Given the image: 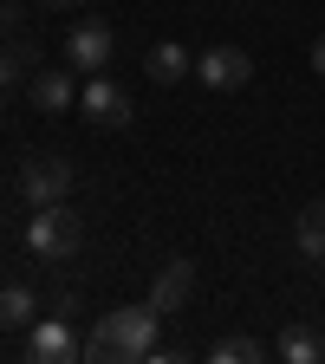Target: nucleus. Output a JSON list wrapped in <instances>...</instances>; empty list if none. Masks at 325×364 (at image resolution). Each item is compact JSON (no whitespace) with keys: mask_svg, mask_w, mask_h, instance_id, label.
<instances>
[{"mask_svg":"<svg viewBox=\"0 0 325 364\" xmlns=\"http://www.w3.org/2000/svg\"><path fill=\"white\" fill-rule=\"evenodd\" d=\"M156 326H163V312H156L150 299H144V306H117V312H105L98 326H91L85 358H91V364H137V358L156 351Z\"/></svg>","mask_w":325,"mask_h":364,"instance_id":"1","label":"nucleus"},{"mask_svg":"<svg viewBox=\"0 0 325 364\" xmlns=\"http://www.w3.org/2000/svg\"><path fill=\"white\" fill-rule=\"evenodd\" d=\"M78 241H85V228H78V215H72L65 202H46V208H33V221H26V254H33V260H46V267H65V260L78 254Z\"/></svg>","mask_w":325,"mask_h":364,"instance_id":"2","label":"nucleus"},{"mask_svg":"<svg viewBox=\"0 0 325 364\" xmlns=\"http://www.w3.org/2000/svg\"><path fill=\"white\" fill-rule=\"evenodd\" d=\"M78 111H85V124H98V130H124L137 117L130 91L117 78H105V72H91V85H78Z\"/></svg>","mask_w":325,"mask_h":364,"instance_id":"3","label":"nucleus"},{"mask_svg":"<svg viewBox=\"0 0 325 364\" xmlns=\"http://www.w3.org/2000/svg\"><path fill=\"white\" fill-rule=\"evenodd\" d=\"M20 358L26 364H72V358H85V345H78V332H72V318H33L26 326V345H20Z\"/></svg>","mask_w":325,"mask_h":364,"instance_id":"4","label":"nucleus"},{"mask_svg":"<svg viewBox=\"0 0 325 364\" xmlns=\"http://www.w3.org/2000/svg\"><path fill=\"white\" fill-rule=\"evenodd\" d=\"M72 196V163L65 156H26L20 163V202L46 208V202H65Z\"/></svg>","mask_w":325,"mask_h":364,"instance_id":"5","label":"nucleus"},{"mask_svg":"<svg viewBox=\"0 0 325 364\" xmlns=\"http://www.w3.org/2000/svg\"><path fill=\"white\" fill-rule=\"evenodd\" d=\"M111 59H117V33H111L105 20H78V26L65 33V65H72V72L91 78V72H105Z\"/></svg>","mask_w":325,"mask_h":364,"instance_id":"6","label":"nucleus"},{"mask_svg":"<svg viewBox=\"0 0 325 364\" xmlns=\"http://www.w3.org/2000/svg\"><path fill=\"white\" fill-rule=\"evenodd\" d=\"M196 78L208 91H241L254 78V59L241 53V46H208V53H196Z\"/></svg>","mask_w":325,"mask_h":364,"instance_id":"7","label":"nucleus"},{"mask_svg":"<svg viewBox=\"0 0 325 364\" xmlns=\"http://www.w3.org/2000/svg\"><path fill=\"white\" fill-rule=\"evenodd\" d=\"M189 293H196V267H189V260H169V267H156V280H150V306H156L163 318L189 306Z\"/></svg>","mask_w":325,"mask_h":364,"instance_id":"8","label":"nucleus"},{"mask_svg":"<svg viewBox=\"0 0 325 364\" xmlns=\"http://www.w3.org/2000/svg\"><path fill=\"white\" fill-rule=\"evenodd\" d=\"M33 105H39V111H53V117L78 111V78H72V65H53V72H33Z\"/></svg>","mask_w":325,"mask_h":364,"instance_id":"9","label":"nucleus"},{"mask_svg":"<svg viewBox=\"0 0 325 364\" xmlns=\"http://www.w3.org/2000/svg\"><path fill=\"white\" fill-rule=\"evenodd\" d=\"M273 358L280 364H325V338L312 326H287L280 338H273Z\"/></svg>","mask_w":325,"mask_h":364,"instance_id":"10","label":"nucleus"},{"mask_svg":"<svg viewBox=\"0 0 325 364\" xmlns=\"http://www.w3.org/2000/svg\"><path fill=\"white\" fill-rule=\"evenodd\" d=\"M33 318H39V299H33V287L7 280V287H0V332H26Z\"/></svg>","mask_w":325,"mask_h":364,"instance_id":"11","label":"nucleus"},{"mask_svg":"<svg viewBox=\"0 0 325 364\" xmlns=\"http://www.w3.org/2000/svg\"><path fill=\"white\" fill-rule=\"evenodd\" d=\"M144 72H150L156 85H176V78H189V72H196V53H182L176 39H163V46H150V59H144Z\"/></svg>","mask_w":325,"mask_h":364,"instance_id":"12","label":"nucleus"},{"mask_svg":"<svg viewBox=\"0 0 325 364\" xmlns=\"http://www.w3.org/2000/svg\"><path fill=\"white\" fill-rule=\"evenodd\" d=\"M33 59H39V53H33V39H26V33H14L7 46H0V91H14V85L33 72Z\"/></svg>","mask_w":325,"mask_h":364,"instance_id":"13","label":"nucleus"},{"mask_svg":"<svg viewBox=\"0 0 325 364\" xmlns=\"http://www.w3.org/2000/svg\"><path fill=\"white\" fill-rule=\"evenodd\" d=\"M293 241H299V254H306V260H325V202L299 208V221H293Z\"/></svg>","mask_w":325,"mask_h":364,"instance_id":"14","label":"nucleus"},{"mask_svg":"<svg viewBox=\"0 0 325 364\" xmlns=\"http://www.w3.org/2000/svg\"><path fill=\"white\" fill-rule=\"evenodd\" d=\"M208 358L215 364H260V358H273V345H260V338H215Z\"/></svg>","mask_w":325,"mask_h":364,"instance_id":"15","label":"nucleus"},{"mask_svg":"<svg viewBox=\"0 0 325 364\" xmlns=\"http://www.w3.org/2000/svg\"><path fill=\"white\" fill-rule=\"evenodd\" d=\"M20 26H26V7H14V0H0V33H7V39H14Z\"/></svg>","mask_w":325,"mask_h":364,"instance_id":"16","label":"nucleus"},{"mask_svg":"<svg viewBox=\"0 0 325 364\" xmlns=\"http://www.w3.org/2000/svg\"><path fill=\"white\" fill-rule=\"evenodd\" d=\"M53 312H59V318H72V312H78V293H72V287H59V293H53Z\"/></svg>","mask_w":325,"mask_h":364,"instance_id":"17","label":"nucleus"},{"mask_svg":"<svg viewBox=\"0 0 325 364\" xmlns=\"http://www.w3.org/2000/svg\"><path fill=\"white\" fill-rule=\"evenodd\" d=\"M312 72H319V78H325V39H319V46H312Z\"/></svg>","mask_w":325,"mask_h":364,"instance_id":"18","label":"nucleus"},{"mask_svg":"<svg viewBox=\"0 0 325 364\" xmlns=\"http://www.w3.org/2000/svg\"><path fill=\"white\" fill-rule=\"evenodd\" d=\"M39 7H85V0H39Z\"/></svg>","mask_w":325,"mask_h":364,"instance_id":"19","label":"nucleus"},{"mask_svg":"<svg viewBox=\"0 0 325 364\" xmlns=\"http://www.w3.org/2000/svg\"><path fill=\"white\" fill-rule=\"evenodd\" d=\"M0 124H7V91H0Z\"/></svg>","mask_w":325,"mask_h":364,"instance_id":"20","label":"nucleus"}]
</instances>
